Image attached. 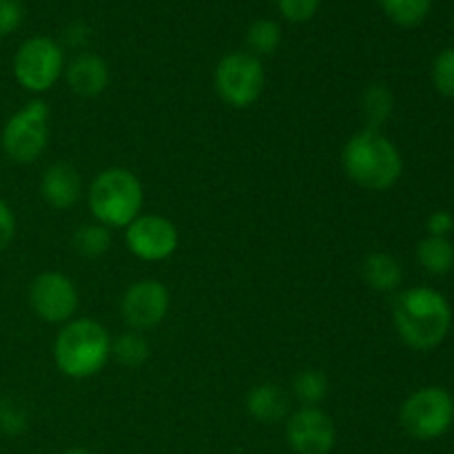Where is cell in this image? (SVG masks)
I'll use <instances>...</instances> for the list:
<instances>
[{
    "mask_svg": "<svg viewBox=\"0 0 454 454\" xmlns=\"http://www.w3.org/2000/svg\"><path fill=\"white\" fill-rule=\"evenodd\" d=\"M247 412L260 424H278L288 412V397L278 384H257L247 395Z\"/></svg>",
    "mask_w": 454,
    "mask_h": 454,
    "instance_id": "obj_15",
    "label": "cell"
},
{
    "mask_svg": "<svg viewBox=\"0 0 454 454\" xmlns=\"http://www.w3.org/2000/svg\"><path fill=\"white\" fill-rule=\"evenodd\" d=\"M293 393L300 399L301 406H319L328 395V377L322 371L306 368L297 372L293 380Z\"/></svg>",
    "mask_w": 454,
    "mask_h": 454,
    "instance_id": "obj_22",
    "label": "cell"
},
{
    "mask_svg": "<svg viewBox=\"0 0 454 454\" xmlns=\"http://www.w3.org/2000/svg\"><path fill=\"white\" fill-rule=\"evenodd\" d=\"M127 248L142 262H164L177 251L180 233L171 220L162 215H137L124 229Z\"/></svg>",
    "mask_w": 454,
    "mask_h": 454,
    "instance_id": "obj_11",
    "label": "cell"
},
{
    "mask_svg": "<svg viewBox=\"0 0 454 454\" xmlns=\"http://www.w3.org/2000/svg\"><path fill=\"white\" fill-rule=\"evenodd\" d=\"M0 171H3V167H0Z\"/></svg>",
    "mask_w": 454,
    "mask_h": 454,
    "instance_id": "obj_32",
    "label": "cell"
},
{
    "mask_svg": "<svg viewBox=\"0 0 454 454\" xmlns=\"http://www.w3.org/2000/svg\"><path fill=\"white\" fill-rule=\"evenodd\" d=\"M341 167L348 180L366 191L393 189L403 173V158L397 145L381 129H362L341 151Z\"/></svg>",
    "mask_w": 454,
    "mask_h": 454,
    "instance_id": "obj_2",
    "label": "cell"
},
{
    "mask_svg": "<svg viewBox=\"0 0 454 454\" xmlns=\"http://www.w3.org/2000/svg\"><path fill=\"white\" fill-rule=\"evenodd\" d=\"M40 195L56 211L74 208L82 198V180L75 167L67 162H53L40 177Z\"/></svg>",
    "mask_w": 454,
    "mask_h": 454,
    "instance_id": "obj_13",
    "label": "cell"
},
{
    "mask_svg": "<svg viewBox=\"0 0 454 454\" xmlns=\"http://www.w3.org/2000/svg\"><path fill=\"white\" fill-rule=\"evenodd\" d=\"M29 306L44 324H67L78 310V288L69 275L44 270L31 282Z\"/></svg>",
    "mask_w": 454,
    "mask_h": 454,
    "instance_id": "obj_9",
    "label": "cell"
},
{
    "mask_svg": "<svg viewBox=\"0 0 454 454\" xmlns=\"http://www.w3.org/2000/svg\"><path fill=\"white\" fill-rule=\"evenodd\" d=\"M87 202L93 220L105 224L106 229H127L137 215H142L145 189L133 171L111 167L93 177Z\"/></svg>",
    "mask_w": 454,
    "mask_h": 454,
    "instance_id": "obj_4",
    "label": "cell"
},
{
    "mask_svg": "<svg viewBox=\"0 0 454 454\" xmlns=\"http://www.w3.org/2000/svg\"><path fill=\"white\" fill-rule=\"evenodd\" d=\"M395 98L386 84H371L362 93V114L366 118V124L371 129H381L393 115Z\"/></svg>",
    "mask_w": 454,
    "mask_h": 454,
    "instance_id": "obj_19",
    "label": "cell"
},
{
    "mask_svg": "<svg viewBox=\"0 0 454 454\" xmlns=\"http://www.w3.org/2000/svg\"><path fill=\"white\" fill-rule=\"evenodd\" d=\"M426 231L433 238H448L454 231V215L450 211H434L426 220Z\"/></svg>",
    "mask_w": 454,
    "mask_h": 454,
    "instance_id": "obj_29",
    "label": "cell"
},
{
    "mask_svg": "<svg viewBox=\"0 0 454 454\" xmlns=\"http://www.w3.org/2000/svg\"><path fill=\"white\" fill-rule=\"evenodd\" d=\"M393 322L408 348L428 353L446 341L452 328L450 301L430 286H412L393 301Z\"/></svg>",
    "mask_w": 454,
    "mask_h": 454,
    "instance_id": "obj_1",
    "label": "cell"
},
{
    "mask_svg": "<svg viewBox=\"0 0 454 454\" xmlns=\"http://www.w3.org/2000/svg\"><path fill=\"white\" fill-rule=\"evenodd\" d=\"M362 278L366 286L377 293H395L403 282V269L390 253H371L362 264Z\"/></svg>",
    "mask_w": 454,
    "mask_h": 454,
    "instance_id": "obj_16",
    "label": "cell"
},
{
    "mask_svg": "<svg viewBox=\"0 0 454 454\" xmlns=\"http://www.w3.org/2000/svg\"><path fill=\"white\" fill-rule=\"evenodd\" d=\"M215 91L231 109H248L264 93V65L251 51H231L215 67Z\"/></svg>",
    "mask_w": 454,
    "mask_h": 454,
    "instance_id": "obj_6",
    "label": "cell"
},
{
    "mask_svg": "<svg viewBox=\"0 0 454 454\" xmlns=\"http://www.w3.org/2000/svg\"><path fill=\"white\" fill-rule=\"evenodd\" d=\"M27 426V417L22 408H18L12 402H0V430L7 434L22 433Z\"/></svg>",
    "mask_w": 454,
    "mask_h": 454,
    "instance_id": "obj_26",
    "label": "cell"
},
{
    "mask_svg": "<svg viewBox=\"0 0 454 454\" xmlns=\"http://www.w3.org/2000/svg\"><path fill=\"white\" fill-rule=\"evenodd\" d=\"M247 43L251 47L253 56H270L279 47V43H282V29L270 18H260V20H255L248 27Z\"/></svg>",
    "mask_w": 454,
    "mask_h": 454,
    "instance_id": "obj_23",
    "label": "cell"
},
{
    "mask_svg": "<svg viewBox=\"0 0 454 454\" xmlns=\"http://www.w3.org/2000/svg\"><path fill=\"white\" fill-rule=\"evenodd\" d=\"M67 84L80 98H98L109 87V65L96 53H78L65 67Z\"/></svg>",
    "mask_w": 454,
    "mask_h": 454,
    "instance_id": "obj_14",
    "label": "cell"
},
{
    "mask_svg": "<svg viewBox=\"0 0 454 454\" xmlns=\"http://www.w3.org/2000/svg\"><path fill=\"white\" fill-rule=\"evenodd\" d=\"M62 454H96V452L87 450V448H69V450H65Z\"/></svg>",
    "mask_w": 454,
    "mask_h": 454,
    "instance_id": "obj_31",
    "label": "cell"
},
{
    "mask_svg": "<svg viewBox=\"0 0 454 454\" xmlns=\"http://www.w3.org/2000/svg\"><path fill=\"white\" fill-rule=\"evenodd\" d=\"M417 262L430 275H446L454 269V244L450 238H428L417 244Z\"/></svg>",
    "mask_w": 454,
    "mask_h": 454,
    "instance_id": "obj_17",
    "label": "cell"
},
{
    "mask_svg": "<svg viewBox=\"0 0 454 454\" xmlns=\"http://www.w3.org/2000/svg\"><path fill=\"white\" fill-rule=\"evenodd\" d=\"M91 38V29H89L87 22H71L65 29V44L67 47L80 49L89 43Z\"/></svg>",
    "mask_w": 454,
    "mask_h": 454,
    "instance_id": "obj_30",
    "label": "cell"
},
{
    "mask_svg": "<svg viewBox=\"0 0 454 454\" xmlns=\"http://www.w3.org/2000/svg\"><path fill=\"white\" fill-rule=\"evenodd\" d=\"M16 238V215L12 207L0 198V253L9 247Z\"/></svg>",
    "mask_w": 454,
    "mask_h": 454,
    "instance_id": "obj_28",
    "label": "cell"
},
{
    "mask_svg": "<svg viewBox=\"0 0 454 454\" xmlns=\"http://www.w3.org/2000/svg\"><path fill=\"white\" fill-rule=\"evenodd\" d=\"M51 111L44 100H29L4 122L0 145L4 155L16 164H31L49 146Z\"/></svg>",
    "mask_w": 454,
    "mask_h": 454,
    "instance_id": "obj_5",
    "label": "cell"
},
{
    "mask_svg": "<svg viewBox=\"0 0 454 454\" xmlns=\"http://www.w3.org/2000/svg\"><path fill=\"white\" fill-rule=\"evenodd\" d=\"M22 22V7L18 0H0V38L13 34Z\"/></svg>",
    "mask_w": 454,
    "mask_h": 454,
    "instance_id": "obj_27",
    "label": "cell"
},
{
    "mask_svg": "<svg viewBox=\"0 0 454 454\" xmlns=\"http://www.w3.org/2000/svg\"><path fill=\"white\" fill-rule=\"evenodd\" d=\"M399 424L417 442L443 437L454 426L452 395L439 386L419 388L399 408Z\"/></svg>",
    "mask_w": 454,
    "mask_h": 454,
    "instance_id": "obj_7",
    "label": "cell"
},
{
    "mask_svg": "<svg viewBox=\"0 0 454 454\" xmlns=\"http://www.w3.org/2000/svg\"><path fill=\"white\" fill-rule=\"evenodd\" d=\"M386 16L399 27H417L428 18L433 0H380Z\"/></svg>",
    "mask_w": 454,
    "mask_h": 454,
    "instance_id": "obj_21",
    "label": "cell"
},
{
    "mask_svg": "<svg viewBox=\"0 0 454 454\" xmlns=\"http://www.w3.org/2000/svg\"><path fill=\"white\" fill-rule=\"evenodd\" d=\"M433 82L442 96L454 100V47L443 49L433 62Z\"/></svg>",
    "mask_w": 454,
    "mask_h": 454,
    "instance_id": "obj_24",
    "label": "cell"
},
{
    "mask_svg": "<svg viewBox=\"0 0 454 454\" xmlns=\"http://www.w3.org/2000/svg\"><path fill=\"white\" fill-rule=\"evenodd\" d=\"M322 0H278L279 13L291 22H309L319 12Z\"/></svg>",
    "mask_w": 454,
    "mask_h": 454,
    "instance_id": "obj_25",
    "label": "cell"
},
{
    "mask_svg": "<svg viewBox=\"0 0 454 454\" xmlns=\"http://www.w3.org/2000/svg\"><path fill=\"white\" fill-rule=\"evenodd\" d=\"M71 244H74V251L80 257H84V260H98L105 253H109L114 238H111V229H106L100 222H91V224H82L75 229Z\"/></svg>",
    "mask_w": 454,
    "mask_h": 454,
    "instance_id": "obj_18",
    "label": "cell"
},
{
    "mask_svg": "<svg viewBox=\"0 0 454 454\" xmlns=\"http://www.w3.org/2000/svg\"><path fill=\"white\" fill-rule=\"evenodd\" d=\"M65 47L49 35H34L13 56V78L31 93H44L65 74Z\"/></svg>",
    "mask_w": 454,
    "mask_h": 454,
    "instance_id": "obj_8",
    "label": "cell"
},
{
    "mask_svg": "<svg viewBox=\"0 0 454 454\" xmlns=\"http://www.w3.org/2000/svg\"><path fill=\"white\" fill-rule=\"evenodd\" d=\"M286 442L295 454H328L337 443L335 421L319 406H301L286 419Z\"/></svg>",
    "mask_w": 454,
    "mask_h": 454,
    "instance_id": "obj_12",
    "label": "cell"
},
{
    "mask_svg": "<svg viewBox=\"0 0 454 454\" xmlns=\"http://www.w3.org/2000/svg\"><path fill=\"white\" fill-rule=\"evenodd\" d=\"M111 359V335L91 317H74L62 324L53 341V362L69 380L96 377Z\"/></svg>",
    "mask_w": 454,
    "mask_h": 454,
    "instance_id": "obj_3",
    "label": "cell"
},
{
    "mask_svg": "<svg viewBox=\"0 0 454 454\" xmlns=\"http://www.w3.org/2000/svg\"><path fill=\"white\" fill-rule=\"evenodd\" d=\"M171 306V293L158 279H140L124 291L120 313L129 331H149L164 322Z\"/></svg>",
    "mask_w": 454,
    "mask_h": 454,
    "instance_id": "obj_10",
    "label": "cell"
},
{
    "mask_svg": "<svg viewBox=\"0 0 454 454\" xmlns=\"http://www.w3.org/2000/svg\"><path fill=\"white\" fill-rule=\"evenodd\" d=\"M149 341L137 331H127L111 340V357L124 368H140L149 359Z\"/></svg>",
    "mask_w": 454,
    "mask_h": 454,
    "instance_id": "obj_20",
    "label": "cell"
}]
</instances>
